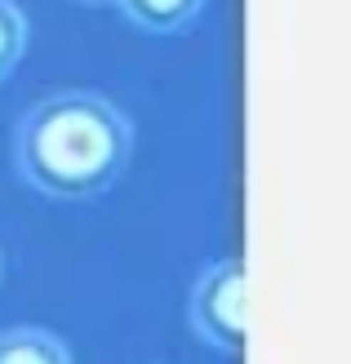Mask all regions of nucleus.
I'll list each match as a JSON object with an SVG mask.
<instances>
[{"label": "nucleus", "mask_w": 351, "mask_h": 364, "mask_svg": "<svg viewBox=\"0 0 351 364\" xmlns=\"http://www.w3.org/2000/svg\"><path fill=\"white\" fill-rule=\"evenodd\" d=\"M129 124L103 94L63 89L36 102L18 134V165L36 191L89 200L125 173Z\"/></svg>", "instance_id": "f257e3e1"}, {"label": "nucleus", "mask_w": 351, "mask_h": 364, "mask_svg": "<svg viewBox=\"0 0 351 364\" xmlns=\"http://www.w3.org/2000/svg\"><path fill=\"white\" fill-rule=\"evenodd\" d=\"M192 329L223 351H245L249 316H245V267L240 262H214L192 289L187 306Z\"/></svg>", "instance_id": "f03ea898"}, {"label": "nucleus", "mask_w": 351, "mask_h": 364, "mask_svg": "<svg viewBox=\"0 0 351 364\" xmlns=\"http://www.w3.org/2000/svg\"><path fill=\"white\" fill-rule=\"evenodd\" d=\"M0 364H71V355L45 329H9L0 333Z\"/></svg>", "instance_id": "7ed1b4c3"}, {"label": "nucleus", "mask_w": 351, "mask_h": 364, "mask_svg": "<svg viewBox=\"0 0 351 364\" xmlns=\"http://www.w3.org/2000/svg\"><path fill=\"white\" fill-rule=\"evenodd\" d=\"M142 31H182L200 14V0H120Z\"/></svg>", "instance_id": "20e7f679"}, {"label": "nucleus", "mask_w": 351, "mask_h": 364, "mask_svg": "<svg viewBox=\"0 0 351 364\" xmlns=\"http://www.w3.org/2000/svg\"><path fill=\"white\" fill-rule=\"evenodd\" d=\"M23 45H27V23L18 14L14 0H0V80L9 76L23 58Z\"/></svg>", "instance_id": "39448f33"}, {"label": "nucleus", "mask_w": 351, "mask_h": 364, "mask_svg": "<svg viewBox=\"0 0 351 364\" xmlns=\"http://www.w3.org/2000/svg\"><path fill=\"white\" fill-rule=\"evenodd\" d=\"M94 5H103V0H94Z\"/></svg>", "instance_id": "423d86ee"}]
</instances>
